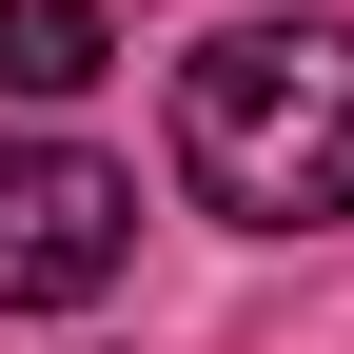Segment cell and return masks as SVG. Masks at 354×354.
Segmentation results:
<instances>
[{
  "instance_id": "obj_1",
  "label": "cell",
  "mask_w": 354,
  "mask_h": 354,
  "mask_svg": "<svg viewBox=\"0 0 354 354\" xmlns=\"http://www.w3.org/2000/svg\"><path fill=\"white\" fill-rule=\"evenodd\" d=\"M177 177L236 236H315L354 216V39L335 20H236L177 59Z\"/></svg>"
},
{
  "instance_id": "obj_3",
  "label": "cell",
  "mask_w": 354,
  "mask_h": 354,
  "mask_svg": "<svg viewBox=\"0 0 354 354\" xmlns=\"http://www.w3.org/2000/svg\"><path fill=\"white\" fill-rule=\"evenodd\" d=\"M99 79H118L99 0H0V99H99Z\"/></svg>"
},
{
  "instance_id": "obj_2",
  "label": "cell",
  "mask_w": 354,
  "mask_h": 354,
  "mask_svg": "<svg viewBox=\"0 0 354 354\" xmlns=\"http://www.w3.org/2000/svg\"><path fill=\"white\" fill-rule=\"evenodd\" d=\"M138 256V177L79 138H0V315H79Z\"/></svg>"
}]
</instances>
